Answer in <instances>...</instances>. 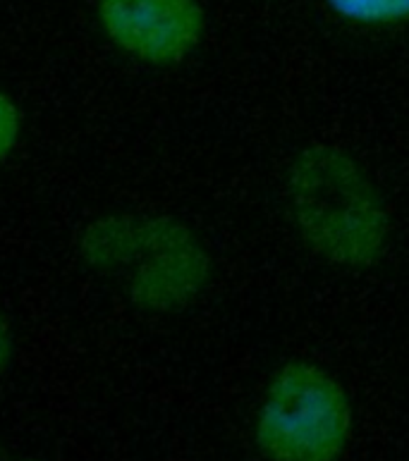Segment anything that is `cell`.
Segmentation results:
<instances>
[{"label":"cell","mask_w":409,"mask_h":461,"mask_svg":"<svg viewBox=\"0 0 409 461\" xmlns=\"http://www.w3.org/2000/svg\"><path fill=\"white\" fill-rule=\"evenodd\" d=\"M77 261L86 273L113 280L141 316H180L211 292L218 263L199 230L168 211H108L82 225Z\"/></svg>","instance_id":"cell-2"},{"label":"cell","mask_w":409,"mask_h":461,"mask_svg":"<svg viewBox=\"0 0 409 461\" xmlns=\"http://www.w3.org/2000/svg\"><path fill=\"white\" fill-rule=\"evenodd\" d=\"M357 435V402L341 373L312 357L268 371L250 413L261 461H345Z\"/></svg>","instance_id":"cell-3"},{"label":"cell","mask_w":409,"mask_h":461,"mask_svg":"<svg viewBox=\"0 0 409 461\" xmlns=\"http://www.w3.org/2000/svg\"><path fill=\"white\" fill-rule=\"evenodd\" d=\"M285 221L306 254L335 273L381 268L395 241V215L359 153L326 139L299 144L280 177Z\"/></svg>","instance_id":"cell-1"},{"label":"cell","mask_w":409,"mask_h":461,"mask_svg":"<svg viewBox=\"0 0 409 461\" xmlns=\"http://www.w3.org/2000/svg\"><path fill=\"white\" fill-rule=\"evenodd\" d=\"M94 17L108 46L149 69H175L204 49V0H94Z\"/></svg>","instance_id":"cell-4"},{"label":"cell","mask_w":409,"mask_h":461,"mask_svg":"<svg viewBox=\"0 0 409 461\" xmlns=\"http://www.w3.org/2000/svg\"><path fill=\"white\" fill-rule=\"evenodd\" d=\"M14 358H17V332L10 313L0 306V378L13 368Z\"/></svg>","instance_id":"cell-7"},{"label":"cell","mask_w":409,"mask_h":461,"mask_svg":"<svg viewBox=\"0 0 409 461\" xmlns=\"http://www.w3.org/2000/svg\"><path fill=\"white\" fill-rule=\"evenodd\" d=\"M341 27L361 34H393L409 29V0H319Z\"/></svg>","instance_id":"cell-5"},{"label":"cell","mask_w":409,"mask_h":461,"mask_svg":"<svg viewBox=\"0 0 409 461\" xmlns=\"http://www.w3.org/2000/svg\"><path fill=\"white\" fill-rule=\"evenodd\" d=\"M3 461H49V459H41V456H14V459H3Z\"/></svg>","instance_id":"cell-8"},{"label":"cell","mask_w":409,"mask_h":461,"mask_svg":"<svg viewBox=\"0 0 409 461\" xmlns=\"http://www.w3.org/2000/svg\"><path fill=\"white\" fill-rule=\"evenodd\" d=\"M27 131V115L17 98L7 89H0V167L20 151Z\"/></svg>","instance_id":"cell-6"}]
</instances>
